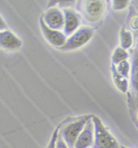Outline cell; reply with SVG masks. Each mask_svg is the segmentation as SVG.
I'll return each instance as SVG.
<instances>
[{
	"label": "cell",
	"mask_w": 138,
	"mask_h": 148,
	"mask_svg": "<svg viewBox=\"0 0 138 148\" xmlns=\"http://www.w3.org/2000/svg\"><path fill=\"white\" fill-rule=\"evenodd\" d=\"M7 28H8V25H7L6 22H5L4 20L3 19V17L0 16V31L6 30Z\"/></svg>",
	"instance_id": "obj_21"
},
{
	"label": "cell",
	"mask_w": 138,
	"mask_h": 148,
	"mask_svg": "<svg viewBox=\"0 0 138 148\" xmlns=\"http://www.w3.org/2000/svg\"><path fill=\"white\" fill-rule=\"evenodd\" d=\"M120 148H128V147H124V146H120Z\"/></svg>",
	"instance_id": "obj_23"
},
{
	"label": "cell",
	"mask_w": 138,
	"mask_h": 148,
	"mask_svg": "<svg viewBox=\"0 0 138 148\" xmlns=\"http://www.w3.org/2000/svg\"><path fill=\"white\" fill-rule=\"evenodd\" d=\"M131 87L134 94L138 95V48H135L131 53Z\"/></svg>",
	"instance_id": "obj_10"
},
{
	"label": "cell",
	"mask_w": 138,
	"mask_h": 148,
	"mask_svg": "<svg viewBox=\"0 0 138 148\" xmlns=\"http://www.w3.org/2000/svg\"><path fill=\"white\" fill-rule=\"evenodd\" d=\"M75 1H51L49 2L48 8H54L55 5H58L59 8H62L63 9L65 8H71L75 5Z\"/></svg>",
	"instance_id": "obj_17"
},
{
	"label": "cell",
	"mask_w": 138,
	"mask_h": 148,
	"mask_svg": "<svg viewBox=\"0 0 138 148\" xmlns=\"http://www.w3.org/2000/svg\"><path fill=\"white\" fill-rule=\"evenodd\" d=\"M129 57V53L126 50L123 49L120 47H118L113 51L112 56H111V61H112L113 64L118 65L121 62L128 60V59Z\"/></svg>",
	"instance_id": "obj_15"
},
{
	"label": "cell",
	"mask_w": 138,
	"mask_h": 148,
	"mask_svg": "<svg viewBox=\"0 0 138 148\" xmlns=\"http://www.w3.org/2000/svg\"><path fill=\"white\" fill-rule=\"evenodd\" d=\"M111 71L113 82L117 89L123 94L128 93V90L129 86L128 79L125 78L121 74L119 73V72L116 69V66L113 64H111Z\"/></svg>",
	"instance_id": "obj_12"
},
{
	"label": "cell",
	"mask_w": 138,
	"mask_h": 148,
	"mask_svg": "<svg viewBox=\"0 0 138 148\" xmlns=\"http://www.w3.org/2000/svg\"><path fill=\"white\" fill-rule=\"evenodd\" d=\"M22 47L21 39L12 31H0V48L7 51H17Z\"/></svg>",
	"instance_id": "obj_9"
},
{
	"label": "cell",
	"mask_w": 138,
	"mask_h": 148,
	"mask_svg": "<svg viewBox=\"0 0 138 148\" xmlns=\"http://www.w3.org/2000/svg\"><path fill=\"white\" fill-rule=\"evenodd\" d=\"M137 48H138V39H137Z\"/></svg>",
	"instance_id": "obj_24"
},
{
	"label": "cell",
	"mask_w": 138,
	"mask_h": 148,
	"mask_svg": "<svg viewBox=\"0 0 138 148\" xmlns=\"http://www.w3.org/2000/svg\"><path fill=\"white\" fill-rule=\"evenodd\" d=\"M111 3L112 8L115 11H121L126 8L128 6L130 2L128 0H113Z\"/></svg>",
	"instance_id": "obj_18"
},
{
	"label": "cell",
	"mask_w": 138,
	"mask_h": 148,
	"mask_svg": "<svg viewBox=\"0 0 138 148\" xmlns=\"http://www.w3.org/2000/svg\"><path fill=\"white\" fill-rule=\"evenodd\" d=\"M78 3V11L84 21L89 24H96L99 21L106 12L107 3L102 0H87Z\"/></svg>",
	"instance_id": "obj_1"
},
{
	"label": "cell",
	"mask_w": 138,
	"mask_h": 148,
	"mask_svg": "<svg viewBox=\"0 0 138 148\" xmlns=\"http://www.w3.org/2000/svg\"><path fill=\"white\" fill-rule=\"evenodd\" d=\"M92 120L94 125V143L92 148H120L119 143L98 116H94Z\"/></svg>",
	"instance_id": "obj_3"
},
{
	"label": "cell",
	"mask_w": 138,
	"mask_h": 148,
	"mask_svg": "<svg viewBox=\"0 0 138 148\" xmlns=\"http://www.w3.org/2000/svg\"><path fill=\"white\" fill-rule=\"evenodd\" d=\"M45 24L51 29L60 31L64 29V14L58 8H48L42 16Z\"/></svg>",
	"instance_id": "obj_6"
},
{
	"label": "cell",
	"mask_w": 138,
	"mask_h": 148,
	"mask_svg": "<svg viewBox=\"0 0 138 148\" xmlns=\"http://www.w3.org/2000/svg\"><path fill=\"white\" fill-rule=\"evenodd\" d=\"M125 27L131 32L133 31L138 34V12L133 5L129 8Z\"/></svg>",
	"instance_id": "obj_13"
},
{
	"label": "cell",
	"mask_w": 138,
	"mask_h": 148,
	"mask_svg": "<svg viewBox=\"0 0 138 148\" xmlns=\"http://www.w3.org/2000/svg\"><path fill=\"white\" fill-rule=\"evenodd\" d=\"M59 129H60L59 126L56 127V129L53 132V134L51 135V138L50 139V142H49L46 148H56V142L57 139H58L59 134Z\"/></svg>",
	"instance_id": "obj_19"
},
{
	"label": "cell",
	"mask_w": 138,
	"mask_h": 148,
	"mask_svg": "<svg viewBox=\"0 0 138 148\" xmlns=\"http://www.w3.org/2000/svg\"><path fill=\"white\" fill-rule=\"evenodd\" d=\"M133 6L134 8H135V9L138 12V1H133Z\"/></svg>",
	"instance_id": "obj_22"
},
{
	"label": "cell",
	"mask_w": 138,
	"mask_h": 148,
	"mask_svg": "<svg viewBox=\"0 0 138 148\" xmlns=\"http://www.w3.org/2000/svg\"><path fill=\"white\" fill-rule=\"evenodd\" d=\"M64 14V34L71 36L79 29L81 24V16L76 10L72 8L63 9Z\"/></svg>",
	"instance_id": "obj_7"
},
{
	"label": "cell",
	"mask_w": 138,
	"mask_h": 148,
	"mask_svg": "<svg viewBox=\"0 0 138 148\" xmlns=\"http://www.w3.org/2000/svg\"><path fill=\"white\" fill-rule=\"evenodd\" d=\"M127 103L130 117L138 130V95L133 92H128Z\"/></svg>",
	"instance_id": "obj_11"
},
{
	"label": "cell",
	"mask_w": 138,
	"mask_h": 148,
	"mask_svg": "<svg viewBox=\"0 0 138 148\" xmlns=\"http://www.w3.org/2000/svg\"><path fill=\"white\" fill-rule=\"evenodd\" d=\"M39 23H40V28H41V30H42L44 38L49 43L57 47L58 49L62 47L64 45L66 41L68 39L64 33L59 30L51 29V28H49L45 24L42 16L40 17Z\"/></svg>",
	"instance_id": "obj_5"
},
{
	"label": "cell",
	"mask_w": 138,
	"mask_h": 148,
	"mask_svg": "<svg viewBox=\"0 0 138 148\" xmlns=\"http://www.w3.org/2000/svg\"><path fill=\"white\" fill-rule=\"evenodd\" d=\"M120 47L126 51L132 47L133 44V33L128 30L125 26H123L121 29L120 33Z\"/></svg>",
	"instance_id": "obj_14"
},
{
	"label": "cell",
	"mask_w": 138,
	"mask_h": 148,
	"mask_svg": "<svg viewBox=\"0 0 138 148\" xmlns=\"http://www.w3.org/2000/svg\"><path fill=\"white\" fill-rule=\"evenodd\" d=\"M56 148H69L59 134L58 139H57L56 142Z\"/></svg>",
	"instance_id": "obj_20"
},
{
	"label": "cell",
	"mask_w": 138,
	"mask_h": 148,
	"mask_svg": "<svg viewBox=\"0 0 138 148\" xmlns=\"http://www.w3.org/2000/svg\"><path fill=\"white\" fill-rule=\"evenodd\" d=\"M92 118L88 121L83 131L78 137L74 148L93 147L94 143V125Z\"/></svg>",
	"instance_id": "obj_8"
},
{
	"label": "cell",
	"mask_w": 138,
	"mask_h": 148,
	"mask_svg": "<svg viewBox=\"0 0 138 148\" xmlns=\"http://www.w3.org/2000/svg\"><path fill=\"white\" fill-rule=\"evenodd\" d=\"M94 31L95 29L93 27L83 26L79 28L67 39L64 45L62 47L59 48V50L63 51H69L82 47L93 38Z\"/></svg>",
	"instance_id": "obj_4"
},
{
	"label": "cell",
	"mask_w": 138,
	"mask_h": 148,
	"mask_svg": "<svg viewBox=\"0 0 138 148\" xmlns=\"http://www.w3.org/2000/svg\"><path fill=\"white\" fill-rule=\"evenodd\" d=\"M116 66L117 71L119 72V73L121 74L123 77H124L125 78H129L130 71H131V65L130 63L128 60L123 61L120 63L118 65Z\"/></svg>",
	"instance_id": "obj_16"
},
{
	"label": "cell",
	"mask_w": 138,
	"mask_h": 148,
	"mask_svg": "<svg viewBox=\"0 0 138 148\" xmlns=\"http://www.w3.org/2000/svg\"><path fill=\"white\" fill-rule=\"evenodd\" d=\"M93 116H94L92 115L84 116L77 119L76 121L68 122L63 127L59 126V134L62 136L63 139L64 140L69 148H74L78 137L83 131L88 121Z\"/></svg>",
	"instance_id": "obj_2"
}]
</instances>
